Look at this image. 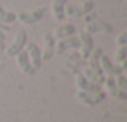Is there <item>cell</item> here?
<instances>
[{
	"instance_id": "6da1fadb",
	"label": "cell",
	"mask_w": 127,
	"mask_h": 122,
	"mask_svg": "<svg viewBox=\"0 0 127 122\" xmlns=\"http://www.w3.org/2000/svg\"><path fill=\"white\" fill-rule=\"evenodd\" d=\"M26 44H28V32H26L24 29H21V31H18V34H16L13 44L10 45L8 50H6L8 56H16L21 50H24V45Z\"/></svg>"
},
{
	"instance_id": "7a4b0ae2",
	"label": "cell",
	"mask_w": 127,
	"mask_h": 122,
	"mask_svg": "<svg viewBox=\"0 0 127 122\" xmlns=\"http://www.w3.org/2000/svg\"><path fill=\"white\" fill-rule=\"evenodd\" d=\"M45 15V8H39L34 11H21L19 15H16V19L23 23V24H35L43 18Z\"/></svg>"
},
{
	"instance_id": "3957f363",
	"label": "cell",
	"mask_w": 127,
	"mask_h": 122,
	"mask_svg": "<svg viewBox=\"0 0 127 122\" xmlns=\"http://www.w3.org/2000/svg\"><path fill=\"white\" fill-rule=\"evenodd\" d=\"M76 84H77L81 92H85V93H101V87L98 84H93V82L87 80L84 77V74L76 75Z\"/></svg>"
},
{
	"instance_id": "277c9868",
	"label": "cell",
	"mask_w": 127,
	"mask_h": 122,
	"mask_svg": "<svg viewBox=\"0 0 127 122\" xmlns=\"http://www.w3.org/2000/svg\"><path fill=\"white\" fill-rule=\"evenodd\" d=\"M100 66H101V69H103V72H106V74H109L113 77V75H121V74H124V66H116V64H113L111 60H109L108 56H105V55H101L100 56Z\"/></svg>"
},
{
	"instance_id": "5b68a950",
	"label": "cell",
	"mask_w": 127,
	"mask_h": 122,
	"mask_svg": "<svg viewBox=\"0 0 127 122\" xmlns=\"http://www.w3.org/2000/svg\"><path fill=\"white\" fill-rule=\"evenodd\" d=\"M71 48H81V40L76 35H71V37L61 39L58 44H55V50L58 53H63V51H68Z\"/></svg>"
},
{
	"instance_id": "8992f818",
	"label": "cell",
	"mask_w": 127,
	"mask_h": 122,
	"mask_svg": "<svg viewBox=\"0 0 127 122\" xmlns=\"http://www.w3.org/2000/svg\"><path fill=\"white\" fill-rule=\"evenodd\" d=\"M28 55L29 58H31V64L32 68L37 71V69H40L42 66V50L37 47V44H34V42H31V44H28Z\"/></svg>"
},
{
	"instance_id": "52a82bcc",
	"label": "cell",
	"mask_w": 127,
	"mask_h": 122,
	"mask_svg": "<svg viewBox=\"0 0 127 122\" xmlns=\"http://www.w3.org/2000/svg\"><path fill=\"white\" fill-rule=\"evenodd\" d=\"M103 55L101 48H96V50H93L92 53H90V56L87 58L89 60V64H90V69H92L93 72H95L96 75H100V77H105V72H103L101 66H100V56Z\"/></svg>"
},
{
	"instance_id": "ba28073f",
	"label": "cell",
	"mask_w": 127,
	"mask_h": 122,
	"mask_svg": "<svg viewBox=\"0 0 127 122\" xmlns=\"http://www.w3.org/2000/svg\"><path fill=\"white\" fill-rule=\"evenodd\" d=\"M79 40H81V48H82V58L87 60L90 56V53L93 51V39L87 31H84L79 35Z\"/></svg>"
},
{
	"instance_id": "9c48e42d",
	"label": "cell",
	"mask_w": 127,
	"mask_h": 122,
	"mask_svg": "<svg viewBox=\"0 0 127 122\" xmlns=\"http://www.w3.org/2000/svg\"><path fill=\"white\" fill-rule=\"evenodd\" d=\"M16 56H18V66H19V69H21L23 72H26V74H34L35 69L32 68V64H31V58H29L28 51L21 50Z\"/></svg>"
},
{
	"instance_id": "30bf717a",
	"label": "cell",
	"mask_w": 127,
	"mask_h": 122,
	"mask_svg": "<svg viewBox=\"0 0 127 122\" xmlns=\"http://www.w3.org/2000/svg\"><path fill=\"white\" fill-rule=\"evenodd\" d=\"M77 98L85 104H90V106H95L98 104L100 101L105 100V93H85V92H79L77 93Z\"/></svg>"
},
{
	"instance_id": "8fae6325",
	"label": "cell",
	"mask_w": 127,
	"mask_h": 122,
	"mask_svg": "<svg viewBox=\"0 0 127 122\" xmlns=\"http://www.w3.org/2000/svg\"><path fill=\"white\" fill-rule=\"evenodd\" d=\"M93 5H95L93 0H85L81 6H71V5H69L68 8H66V13L71 15V16H74V15L76 16H82V15H85V13H89L90 10L93 8Z\"/></svg>"
},
{
	"instance_id": "7c38bea8",
	"label": "cell",
	"mask_w": 127,
	"mask_h": 122,
	"mask_svg": "<svg viewBox=\"0 0 127 122\" xmlns=\"http://www.w3.org/2000/svg\"><path fill=\"white\" fill-rule=\"evenodd\" d=\"M55 55V37L52 34H45V50L42 51V61H50Z\"/></svg>"
},
{
	"instance_id": "4fadbf2b",
	"label": "cell",
	"mask_w": 127,
	"mask_h": 122,
	"mask_svg": "<svg viewBox=\"0 0 127 122\" xmlns=\"http://www.w3.org/2000/svg\"><path fill=\"white\" fill-rule=\"evenodd\" d=\"M66 5H68V0H53L52 11H53V16H55L56 21H63V19H64Z\"/></svg>"
},
{
	"instance_id": "5bb4252c",
	"label": "cell",
	"mask_w": 127,
	"mask_h": 122,
	"mask_svg": "<svg viewBox=\"0 0 127 122\" xmlns=\"http://www.w3.org/2000/svg\"><path fill=\"white\" fill-rule=\"evenodd\" d=\"M105 84H106V87H108V92L113 95V97L119 98V100H127L126 92H122V90H119V88H118L114 77H108V79H105Z\"/></svg>"
},
{
	"instance_id": "9a60e30c",
	"label": "cell",
	"mask_w": 127,
	"mask_h": 122,
	"mask_svg": "<svg viewBox=\"0 0 127 122\" xmlns=\"http://www.w3.org/2000/svg\"><path fill=\"white\" fill-rule=\"evenodd\" d=\"M76 34V26L74 24H63L58 26L55 31V35L58 39H66V37H71V35Z\"/></svg>"
},
{
	"instance_id": "2e32d148",
	"label": "cell",
	"mask_w": 127,
	"mask_h": 122,
	"mask_svg": "<svg viewBox=\"0 0 127 122\" xmlns=\"http://www.w3.org/2000/svg\"><path fill=\"white\" fill-rule=\"evenodd\" d=\"M16 21V13L13 11H5L3 6L0 5V23H5V24H11Z\"/></svg>"
},
{
	"instance_id": "e0dca14e",
	"label": "cell",
	"mask_w": 127,
	"mask_h": 122,
	"mask_svg": "<svg viewBox=\"0 0 127 122\" xmlns=\"http://www.w3.org/2000/svg\"><path fill=\"white\" fill-rule=\"evenodd\" d=\"M84 77L87 79V80L93 82V84H98V85L105 82V77H100V75H96V74H95V72H93L90 68H87L85 71H84Z\"/></svg>"
},
{
	"instance_id": "ac0fdd59",
	"label": "cell",
	"mask_w": 127,
	"mask_h": 122,
	"mask_svg": "<svg viewBox=\"0 0 127 122\" xmlns=\"http://www.w3.org/2000/svg\"><path fill=\"white\" fill-rule=\"evenodd\" d=\"M127 60V47H119V50L116 51V61L124 64Z\"/></svg>"
},
{
	"instance_id": "d6986e66",
	"label": "cell",
	"mask_w": 127,
	"mask_h": 122,
	"mask_svg": "<svg viewBox=\"0 0 127 122\" xmlns=\"http://www.w3.org/2000/svg\"><path fill=\"white\" fill-rule=\"evenodd\" d=\"M114 80H116V85H118V88H119V90H122V92H126V90H127V80H126L124 74L118 75V77H116Z\"/></svg>"
},
{
	"instance_id": "ffe728a7",
	"label": "cell",
	"mask_w": 127,
	"mask_h": 122,
	"mask_svg": "<svg viewBox=\"0 0 127 122\" xmlns=\"http://www.w3.org/2000/svg\"><path fill=\"white\" fill-rule=\"evenodd\" d=\"M116 42H118L119 47H126V44H127V34H126V32H122V34L118 37V40H116Z\"/></svg>"
}]
</instances>
